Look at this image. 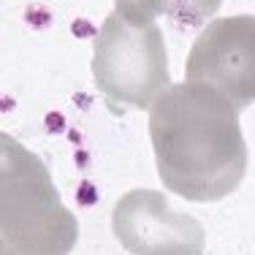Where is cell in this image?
I'll return each mask as SVG.
<instances>
[{
  "instance_id": "6da1fadb",
  "label": "cell",
  "mask_w": 255,
  "mask_h": 255,
  "mask_svg": "<svg viewBox=\"0 0 255 255\" xmlns=\"http://www.w3.org/2000/svg\"><path fill=\"white\" fill-rule=\"evenodd\" d=\"M149 138L160 182L187 201H220L245 179L239 112L209 84H171L149 109Z\"/></svg>"
},
{
  "instance_id": "7a4b0ae2",
  "label": "cell",
  "mask_w": 255,
  "mask_h": 255,
  "mask_svg": "<svg viewBox=\"0 0 255 255\" xmlns=\"http://www.w3.org/2000/svg\"><path fill=\"white\" fill-rule=\"evenodd\" d=\"M0 144L3 255H68L79 239V226L60 201L46 166L5 133Z\"/></svg>"
},
{
  "instance_id": "3957f363",
  "label": "cell",
  "mask_w": 255,
  "mask_h": 255,
  "mask_svg": "<svg viewBox=\"0 0 255 255\" xmlns=\"http://www.w3.org/2000/svg\"><path fill=\"white\" fill-rule=\"evenodd\" d=\"M93 76L112 106L149 112L171 87L168 54L157 22H130L112 11L93 44Z\"/></svg>"
},
{
  "instance_id": "277c9868",
  "label": "cell",
  "mask_w": 255,
  "mask_h": 255,
  "mask_svg": "<svg viewBox=\"0 0 255 255\" xmlns=\"http://www.w3.org/2000/svg\"><path fill=\"white\" fill-rule=\"evenodd\" d=\"M185 76L220 90L236 112L255 103V16L212 19L193 41Z\"/></svg>"
},
{
  "instance_id": "5b68a950",
  "label": "cell",
  "mask_w": 255,
  "mask_h": 255,
  "mask_svg": "<svg viewBox=\"0 0 255 255\" xmlns=\"http://www.w3.org/2000/svg\"><path fill=\"white\" fill-rule=\"evenodd\" d=\"M112 228L130 255H201L204 226L157 190L138 187L114 204Z\"/></svg>"
},
{
  "instance_id": "8992f818",
  "label": "cell",
  "mask_w": 255,
  "mask_h": 255,
  "mask_svg": "<svg viewBox=\"0 0 255 255\" xmlns=\"http://www.w3.org/2000/svg\"><path fill=\"white\" fill-rule=\"evenodd\" d=\"M223 0H114V11L130 22H155L168 16L177 25L201 27L220 8Z\"/></svg>"
}]
</instances>
